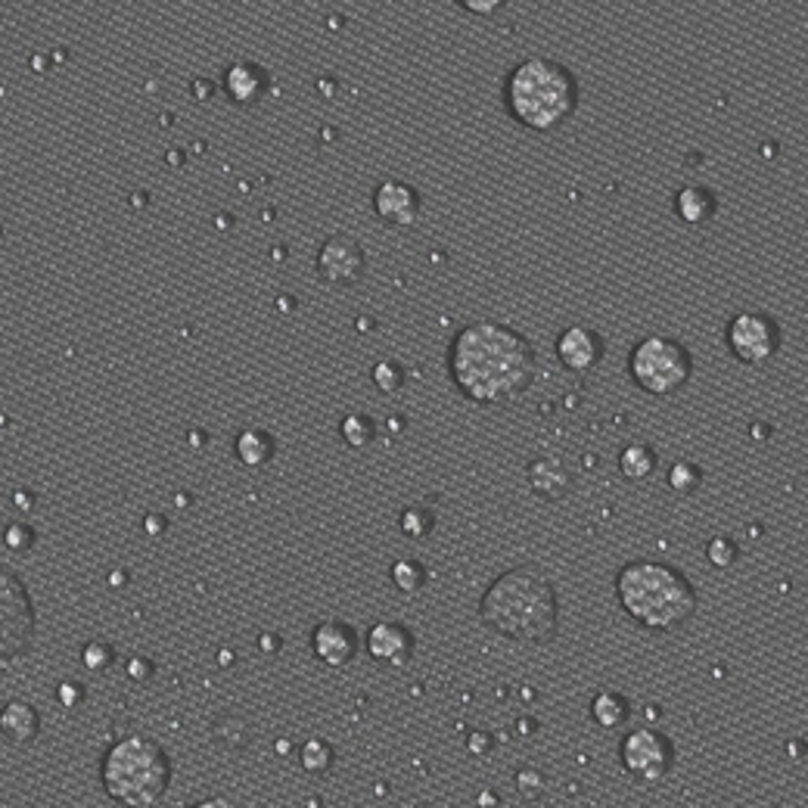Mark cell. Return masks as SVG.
Wrapping results in <instances>:
<instances>
[{
	"label": "cell",
	"mask_w": 808,
	"mask_h": 808,
	"mask_svg": "<svg viewBox=\"0 0 808 808\" xmlns=\"http://www.w3.org/2000/svg\"><path fill=\"white\" fill-rule=\"evenodd\" d=\"M414 650H417V638L404 622L383 619L377 625H370L367 631V653L373 662H380V666L404 669L414 659Z\"/></svg>",
	"instance_id": "12"
},
{
	"label": "cell",
	"mask_w": 808,
	"mask_h": 808,
	"mask_svg": "<svg viewBox=\"0 0 808 808\" xmlns=\"http://www.w3.org/2000/svg\"><path fill=\"white\" fill-rule=\"evenodd\" d=\"M389 579L401 594H417V591H423L429 575H426L423 563H417L414 557H404V560H395L389 566Z\"/></svg>",
	"instance_id": "23"
},
{
	"label": "cell",
	"mask_w": 808,
	"mask_h": 808,
	"mask_svg": "<svg viewBox=\"0 0 808 808\" xmlns=\"http://www.w3.org/2000/svg\"><path fill=\"white\" fill-rule=\"evenodd\" d=\"M706 560H709L715 569H731V566L740 560V544H737L731 535H715V538L706 544Z\"/></svg>",
	"instance_id": "27"
},
{
	"label": "cell",
	"mask_w": 808,
	"mask_h": 808,
	"mask_svg": "<svg viewBox=\"0 0 808 808\" xmlns=\"http://www.w3.org/2000/svg\"><path fill=\"white\" fill-rule=\"evenodd\" d=\"M628 377L647 395H672L694 377V355L672 336H644L628 355Z\"/></svg>",
	"instance_id": "6"
},
{
	"label": "cell",
	"mask_w": 808,
	"mask_h": 808,
	"mask_svg": "<svg viewBox=\"0 0 808 808\" xmlns=\"http://www.w3.org/2000/svg\"><path fill=\"white\" fill-rule=\"evenodd\" d=\"M669 488L678 495H694L697 488L703 485V467L694 464V460H675L669 467V476H666Z\"/></svg>",
	"instance_id": "26"
},
{
	"label": "cell",
	"mask_w": 808,
	"mask_h": 808,
	"mask_svg": "<svg viewBox=\"0 0 808 808\" xmlns=\"http://www.w3.org/2000/svg\"><path fill=\"white\" fill-rule=\"evenodd\" d=\"M675 212L684 224H709L718 215V196L709 187L687 184L675 193Z\"/></svg>",
	"instance_id": "18"
},
{
	"label": "cell",
	"mask_w": 808,
	"mask_h": 808,
	"mask_svg": "<svg viewBox=\"0 0 808 808\" xmlns=\"http://www.w3.org/2000/svg\"><path fill=\"white\" fill-rule=\"evenodd\" d=\"M538 355L532 342L498 321L460 327L448 345V377L476 404H507L535 383Z\"/></svg>",
	"instance_id": "1"
},
{
	"label": "cell",
	"mask_w": 808,
	"mask_h": 808,
	"mask_svg": "<svg viewBox=\"0 0 808 808\" xmlns=\"http://www.w3.org/2000/svg\"><path fill=\"white\" fill-rule=\"evenodd\" d=\"M60 703L66 706V709H75V706H81V700H84V687L81 684H72V681H63L60 684Z\"/></svg>",
	"instance_id": "32"
},
{
	"label": "cell",
	"mask_w": 808,
	"mask_h": 808,
	"mask_svg": "<svg viewBox=\"0 0 808 808\" xmlns=\"http://www.w3.org/2000/svg\"><path fill=\"white\" fill-rule=\"evenodd\" d=\"M467 746H470V753H473V756H485L488 749H492V737H488L485 731H476V734L467 737Z\"/></svg>",
	"instance_id": "36"
},
{
	"label": "cell",
	"mask_w": 808,
	"mask_h": 808,
	"mask_svg": "<svg viewBox=\"0 0 808 808\" xmlns=\"http://www.w3.org/2000/svg\"><path fill=\"white\" fill-rule=\"evenodd\" d=\"M128 672H131L134 681H150V678H153V662H150V659H143V656H137V659H131Z\"/></svg>",
	"instance_id": "34"
},
{
	"label": "cell",
	"mask_w": 808,
	"mask_h": 808,
	"mask_svg": "<svg viewBox=\"0 0 808 808\" xmlns=\"http://www.w3.org/2000/svg\"><path fill=\"white\" fill-rule=\"evenodd\" d=\"M460 7L476 13V16H485V13H495L504 7V0H460Z\"/></svg>",
	"instance_id": "33"
},
{
	"label": "cell",
	"mask_w": 808,
	"mask_h": 808,
	"mask_svg": "<svg viewBox=\"0 0 808 808\" xmlns=\"http://www.w3.org/2000/svg\"><path fill=\"white\" fill-rule=\"evenodd\" d=\"M373 212L389 227H411L423 212V199L417 187L404 184L398 178H386L373 187Z\"/></svg>",
	"instance_id": "11"
},
{
	"label": "cell",
	"mask_w": 808,
	"mask_h": 808,
	"mask_svg": "<svg viewBox=\"0 0 808 808\" xmlns=\"http://www.w3.org/2000/svg\"><path fill=\"white\" fill-rule=\"evenodd\" d=\"M35 641V606L19 575L0 563V672L28 653Z\"/></svg>",
	"instance_id": "7"
},
{
	"label": "cell",
	"mask_w": 808,
	"mask_h": 808,
	"mask_svg": "<svg viewBox=\"0 0 808 808\" xmlns=\"http://www.w3.org/2000/svg\"><path fill=\"white\" fill-rule=\"evenodd\" d=\"M190 808H249V805L230 799V796H209V799H202V802H196Z\"/></svg>",
	"instance_id": "35"
},
{
	"label": "cell",
	"mask_w": 808,
	"mask_h": 808,
	"mask_svg": "<svg viewBox=\"0 0 808 808\" xmlns=\"http://www.w3.org/2000/svg\"><path fill=\"white\" fill-rule=\"evenodd\" d=\"M516 790L526 799H541L547 793V774L541 768H523L516 771Z\"/></svg>",
	"instance_id": "30"
},
{
	"label": "cell",
	"mask_w": 808,
	"mask_h": 808,
	"mask_svg": "<svg viewBox=\"0 0 808 808\" xmlns=\"http://www.w3.org/2000/svg\"><path fill=\"white\" fill-rule=\"evenodd\" d=\"M398 526L401 532L420 541V538H429L432 529H436V513H432L426 504H411V507H404L401 516H398Z\"/></svg>",
	"instance_id": "25"
},
{
	"label": "cell",
	"mask_w": 808,
	"mask_h": 808,
	"mask_svg": "<svg viewBox=\"0 0 808 808\" xmlns=\"http://www.w3.org/2000/svg\"><path fill=\"white\" fill-rule=\"evenodd\" d=\"M501 103L516 125L551 134L579 109V78L557 60L532 56L504 75Z\"/></svg>",
	"instance_id": "4"
},
{
	"label": "cell",
	"mask_w": 808,
	"mask_h": 808,
	"mask_svg": "<svg viewBox=\"0 0 808 808\" xmlns=\"http://www.w3.org/2000/svg\"><path fill=\"white\" fill-rule=\"evenodd\" d=\"M526 479L541 501H563L572 492V470L560 457H535L526 467Z\"/></svg>",
	"instance_id": "16"
},
{
	"label": "cell",
	"mask_w": 808,
	"mask_h": 808,
	"mask_svg": "<svg viewBox=\"0 0 808 808\" xmlns=\"http://www.w3.org/2000/svg\"><path fill=\"white\" fill-rule=\"evenodd\" d=\"M171 765L165 749L147 734H128L115 740L100 762L103 793L125 808H153L168 793Z\"/></svg>",
	"instance_id": "5"
},
{
	"label": "cell",
	"mask_w": 808,
	"mask_h": 808,
	"mask_svg": "<svg viewBox=\"0 0 808 808\" xmlns=\"http://www.w3.org/2000/svg\"><path fill=\"white\" fill-rule=\"evenodd\" d=\"M333 762H336V753L324 737H308L299 746V765L308 774H327L333 768Z\"/></svg>",
	"instance_id": "22"
},
{
	"label": "cell",
	"mask_w": 808,
	"mask_h": 808,
	"mask_svg": "<svg viewBox=\"0 0 808 808\" xmlns=\"http://www.w3.org/2000/svg\"><path fill=\"white\" fill-rule=\"evenodd\" d=\"M311 650L314 656L324 662L330 669H342L349 666L358 653V634L349 622H339V619H327L314 628L311 634Z\"/></svg>",
	"instance_id": "14"
},
{
	"label": "cell",
	"mask_w": 808,
	"mask_h": 808,
	"mask_svg": "<svg viewBox=\"0 0 808 808\" xmlns=\"http://www.w3.org/2000/svg\"><path fill=\"white\" fill-rule=\"evenodd\" d=\"M339 439L349 448H367L373 439H377V423H373L367 414H345L339 420Z\"/></svg>",
	"instance_id": "24"
},
{
	"label": "cell",
	"mask_w": 808,
	"mask_h": 808,
	"mask_svg": "<svg viewBox=\"0 0 808 808\" xmlns=\"http://www.w3.org/2000/svg\"><path fill=\"white\" fill-rule=\"evenodd\" d=\"M81 659H84V666H88V672H106L115 662V647L109 641H91V644H84Z\"/></svg>",
	"instance_id": "29"
},
{
	"label": "cell",
	"mask_w": 808,
	"mask_h": 808,
	"mask_svg": "<svg viewBox=\"0 0 808 808\" xmlns=\"http://www.w3.org/2000/svg\"><path fill=\"white\" fill-rule=\"evenodd\" d=\"M606 355L603 336L594 327H566L557 336V358L569 373H588Z\"/></svg>",
	"instance_id": "13"
},
{
	"label": "cell",
	"mask_w": 808,
	"mask_h": 808,
	"mask_svg": "<svg viewBox=\"0 0 808 808\" xmlns=\"http://www.w3.org/2000/svg\"><path fill=\"white\" fill-rule=\"evenodd\" d=\"M622 768L641 784H659L675 768V743L656 728H634L619 743Z\"/></svg>",
	"instance_id": "8"
},
{
	"label": "cell",
	"mask_w": 808,
	"mask_h": 808,
	"mask_svg": "<svg viewBox=\"0 0 808 808\" xmlns=\"http://www.w3.org/2000/svg\"><path fill=\"white\" fill-rule=\"evenodd\" d=\"M479 622L507 641L551 644L560 631V597L535 566H513L479 597Z\"/></svg>",
	"instance_id": "2"
},
{
	"label": "cell",
	"mask_w": 808,
	"mask_h": 808,
	"mask_svg": "<svg viewBox=\"0 0 808 808\" xmlns=\"http://www.w3.org/2000/svg\"><path fill=\"white\" fill-rule=\"evenodd\" d=\"M41 734V715L32 703L10 700L0 709V740L10 746H28Z\"/></svg>",
	"instance_id": "17"
},
{
	"label": "cell",
	"mask_w": 808,
	"mask_h": 808,
	"mask_svg": "<svg viewBox=\"0 0 808 808\" xmlns=\"http://www.w3.org/2000/svg\"><path fill=\"white\" fill-rule=\"evenodd\" d=\"M659 467V457L647 442H631L619 451V473L631 482H641L647 476H653Z\"/></svg>",
	"instance_id": "21"
},
{
	"label": "cell",
	"mask_w": 808,
	"mask_h": 808,
	"mask_svg": "<svg viewBox=\"0 0 808 808\" xmlns=\"http://www.w3.org/2000/svg\"><path fill=\"white\" fill-rule=\"evenodd\" d=\"M221 88L234 103L255 106L262 97H268L271 75L258 63H234V66H227V72L221 78Z\"/></svg>",
	"instance_id": "15"
},
{
	"label": "cell",
	"mask_w": 808,
	"mask_h": 808,
	"mask_svg": "<svg viewBox=\"0 0 808 808\" xmlns=\"http://www.w3.org/2000/svg\"><path fill=\"white\" fill-rule=\"evenodd\" d=\"M631 718V700L619 690H597L591 700V721L603 731H616Z\"/></svg>",
	"instance_id": "19"
},
{
	"label": "cell",
	"mask_w": 808,
	"mask_h": 808,
	"mask_svg": "<svg viewBox=\"0 0 808 808\" xmlns=\"http://www.w3.org/2000/svg\"><path fill=\"white\" fill-rule=\"evenodd\" d=\"M364 271H367L364 246L349 234H336L324 240L321 252H317V277L330 286H352L364 277Z\"/></svg>",
	"instance_id": "10"
},
{
	"label": "cell",
	"mask_w": 808,
	"mask_h": 808,
	"mask_svg": "<svg viewBox=\"0 0 808 808\" xmlns=\"http://www.w3.org/2000/svg\"><path fill=\"white\" fill-rule=\"evenodd\" d=\"M0 541H4L13 554H25V551H32V544H35V529L28 523H10L4 529V535H0Z\"/></svg>",
	"instance_id": "31"
},
{
	"label": "cell",
	"mask_w": 808,
	"mask_h": 808,
	"mask_svg": "<svg viewBox=\"0 0 808 808\" xmlns=\"http://www.w3.org/2000/svg\"><path fill=\"white\" fill-rule=\"evenodd\" d=\"M193 94H196V97H202V100H209V97L215 94L212 81H206V78H202V81H196V84H193Z\"/></svg>",
	"instance_id": "37"
},
{
	"label": "cell",
	"mask_w": 808,
	"mask_h": 808,
	"mask_svg": "<svg viewBox=\"0 0 808 808\" xmlns=\"http://www.w3.org/2000/svg\"><path fill=\"white\" fill-rule=\"evenodd\" d=\"M616 600L634 625L656 634L684 628L700 606L694 582L662 560H628L616 572Z\"/></svg>",
	"instance_id": "3"
},
{
	"label": "cell",
	"mask_w": 808,
	"mask_h": 808,
	"mask_svg": "<svg viewBox=\"0 0 808 808\" xmlns=\"http://www.w3.org/2000/svg\"><path fill=\"white\" fill-rule=\"evenodd\" d=\"M781 324L765 311H737L725 327V345L740 364H762L781 352Z\"/></svg>",
	"instance_id": "9"
},
{
	"label": "cell",
	"mask_w": 808,
	"mask_h": 808,
	"mask_svg": "<svg viewBox=\"0 0 808 808\" xmlns=\"http://www.w3.org/2000/svg\"><path fill=\"white\" fill-rule=\"evenodd\" d=\"M370 380L383 395H392V392H398L404 386V367L398 361H392V358L377 361V364H373V370H370Z\"/></svg>",
	"instance_id": "28"
},
{
	"label": "cell",
	"mask_w": 808,
	"mask_h": 808,
	"mask_svg": "<svg viewBox=\"0 0 808 808\" xmlns=\"http://www.w3.org/2000/svg\"><path fill=\"white\" fill-rule=\"evenodd\" d=\"M234 448L246 467H265L277 451V442L268 429H243Z\"/></svg>",
	"instance_id": "20"
}]
</instances>
